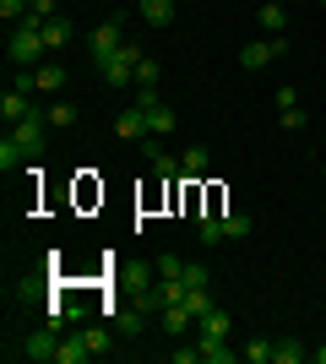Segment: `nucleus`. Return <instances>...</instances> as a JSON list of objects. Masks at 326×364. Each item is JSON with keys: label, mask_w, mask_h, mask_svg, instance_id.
I'll return each instance as SVG.
<instances>
[{"label": "nucleus", "mask_w": 326, "mask_h": 364, "mask_svg": "<svg viewBox=\"0 0 326 364\" xmlns=\"http://www.w3.org/2000/svg\"><path fill=\"white\" fill-rule=\"evenodd\" d=\"M28 114H33V104H28V92H22V87H11L6 98H0V120H6V125L28 120Z\"/></svg>", "instance_id": "nucleus-8"}, {"label": "nucleus", "mask_w": 326, "mask_h": 364, "mask_svg": "<svg viewBox=\"0 0 326 364\" xmlns=\"http://www.w3.org/2000/svg\"><path fill=\"white\" fill-rule=\"evenodd\" d=\"M28 16H38V22H49V16H60V11H55V0H33V11Z\"/></svg>", "instance_id": "nucleus-34"}, {"label": "nucleus", "mask_w": 326, "mask_h": 364, "mask_svg": "<svg viewBox=\"0 0 326 364\" xmlns=\"http://www.w3.org/2000/svg\"><path fill=\"white\" fill-rule=\"evenodd\" d=\"M250 228H256V218H245V213H229V218H223V240H245Z\"/></svg>", "instance_id": "nucleus-21"}, {"label": "nucleus", "mask_w": 326, "mask_h": 364, "mask_svg": "<svg viewBox=\"0 0 326 364\" xmlns=\"http://www.w3.org/2000/svg\"><path fill=\"white\" fill-rule=\"evenodd\" d=\"M202 359V343H196V348H174V364H196Z\"/></svg>", "instance_id": "nucleus-36"}, {"label": "nucleus", "mask_w": 326, "mask_h": 364, "mask_svg": "<svg viewBox=\"0 0 326 364\" xmlns=\"http://www.w3.org/2000/svg\"><path fill=\"white\" fill-rule=\"evenodd\" d=\"M207 168H212V152H207V147H185L180 174H185V180H196V174H207Z\"/></svg>", "instance_id": "nucleus-14"}, {"label": "nucleus", "mask_w": 326, "mask_h": 364, "mask_svg": "<svg viewBox=\"0 0 326 364\" xmlns=\"http://www.w3.org/2000/svg\"><path fill=\"white\" fill-rule=\"evenodd\" d=\"M120 44H125V28H120V22H104V28H93V38H87V49H93V65H104Z\"/></svg>", "instance_id": "nucleus-4"}, {"label": "nucleus", "mask_w": 326, "mask_h": 364, "mask_svg": "<svg viewBox=\"0 0 326 364\" xmlns=\"http://www.w3.org/2000/svg\"><path fill=\"white\" fill-rule=\"evenodd\" d=\"M272 92H278V109H294L299 104V87H272Z\"/></svg>", "instance_id": "nucleus-35"}, {"label": "nucleus", "mask_w": 326, "mask_h": 364, "mask_svg": "<svg viewBox=\"0 0 326 364\" xmlns=\"http://www.w3.org/2000/svg\"><path fill=\"white\" fill-rule=\"evenodd\" d=\"M196 326H202V337H229V326H234V321H229V310H223V304H212V310H207V316L196 321Z\"/></svg>", "instance_id": "nucleus-15"}, {"label": "nucleus", "mask_w": 326, "mask_h": 364, "mask_svg": "<svg viewBox=\"0 0 326 364\" xmlns=\"http://www.w3.org/2000/svg\"><path fill=\"white\" fill-rule=\"evenodd\" d=\"M212 277H207V267H196V261H185V289H207Z\"/></svg>", "instance_id": "nucleus-32"}, {"label": "nucleus", "mask_w": 326, "mask_h": 364, "mask_svg": "<svg viewBox=\"0 0 326 364\" xmlns=\"http://www.w3.org/2000/svg\"><path fill=\"white\" fill-rule=\"evenodd\" d=\"M239 353H245L250 364H266V359H272V343H266V337H250V343H245Z\"/></svg>", "instance_id": "nucleus-26"}, {"label": "nucleus", "mask_w": 326, "mask_h": 364, "mask_svg": "<svg viewBox=\"0 0 326 364\" xmlns=\"http://www.w3.org/2000/svg\"><path fill=\"white\" fill-rule=\"evenodd\" d=\"M28 11H33V0H0V16H6V22H22Z\"/></svg>", "instance_id": "nucleus-29"}, {"label": "nucleus", "mask_w": 326, "mask_h": 364, "mask_svg": "<svg viewBox=\"0 0 326 364\" xmlns=\"http://www.w3.org/2000/svg\"><path fill=\"white\" fill-rule=\"evenodd\" d=\"M136 11L147 28H169L174 22V0H136Z\"/></svg>", "instance_id": "nucleus-7"}, {"label": "nucleus", "mask_w": 326, "mask_h": 364, "mask_svg": "<svg viewBox=\"0 0 326 364\" xmlns=\"http://www.w3.org/2000/svg\"><path fill=\"white\" fill-rule=\"evenodd\" d=\"M190 321H196V316L185 310V299H180V304H163V332H169V337L190 332Z\"/></svg>", "instance_id": "nucleus-13"}, {"label": "nucleus", "mask_w": 326, "mask_h": 364, "mask_svg": "<svg viewBox=\"0 0 326 364\" xmlns=\"http://www.w3.org/2000/svg\"><path fill=\"white\" fill-rule=\"evenodd\" d=\"M22 158H28V147H22L16 136L0 141V168H6V174H16V168H22Z\"/></svg>", "instance_id": "nucleus-19"}, {"label": "nucleus", "mask_w": 326, "mask_h": 364, "mask_svg": "<svg viewBox=\"0 0 326 364\" xmlns=\"http://www.w3.org/2000/svg\"><path fill=\"white\" fill-rule=\"evenodd\" d=\"M44 114H49V131H71V125L82 120V109H77V104H49Z\"/></svg>", "instance_id": "nucleus-17"}, {"label": "nucleus", "mask_w": 326, "mask_h": 364, "mask_svg": "<svg viewBox=\"0 0 326 364\" xmlns=\"http://www.w3.org/2000/svg\"><path fill=\"white\" fill-rule=\"evenodd\" d=\"M158 277H185V261L180 256H158Z\"/></svg>", "instance_id": "nucleus-31"}, {"label": "nucleus", "mask_w": 326, "mask_h": 364, "mask_svg": "<svg viewBox=\"0 0 326 364\" xmlns=\"http://www.w3.org/2000/svg\"><path fill=\"white\" fill-rule=\"evenodd\" d=\"M278 6H283V0H278Z\"/></svg>", "instance_id": "nucleus-39"}, {"label": "nucleus", "mask_w": 326, "mask_h": 364, "mask_svg": "<svg viewBox=\"0 0 326 364\" xmlns=\"http://www.w3.org/2000/svg\"><path fill=\"white\" fill-rule=\"evenodd\" d=\"M55 348H60V337H55V326L49 332H33L28 343H22V359H38V364H55Z\"/></svg>", "instance_id": "nucleus-6"}, {"label": "nucleus", "mask_w": 326, "mask_h": 364, "mask_svg": "<svg viewBox=\"0 0 326 364\" xmlns=\"http://www.w3.org/2000/svg\"><path fill=\"white\" fill-rule=\"evenodd\" d=\"M196 240L202 245H223V218H202V223H196Z\"/></svg>", "instance_id": "nucleus-24"}, {"label": "nucleus", "mask_w": 326, "mask_h": 364, "mask_svg": "<svg viewBox=\"0 0 326 364\" xmlns=\"http://www.w3.org/2000/svg\"><path fill=\"white\" fill-rule=\"evenodd\" d=\"M6 55H11V65H33L44 55V22H38V16H22L16 33H11V44H6Z\"/></svg>", "instance_id": "nucleus-1"}, {"label": "nucleus", "mask_w": 326, "mask_h": 364, "mask_svg": "<svg viewBox=\"0 0 326 364\" xmlns=\"http://www.w3.org/2000/svg\"><path fill=\"white\" fill-rule=\"evenodd\" d=\"M185 310H190L196 321H202L207 310H212V294H207V289H185Z\"/></svg>", "instance_id": "nucleus-25"}, {"label": "nucleus", "mask_w": 326, "mask_h": 364, "mask_svg": "<svg viewBox=\"0 0 326 364\" xmlns=\"http://www.w3.org/2000/svg\"><path fill=\"white\" fill-rule=\"evenodd\" d=\"M11 136L22 141V147H28V158H33V152H44V136H49V114H44V109H33L28 120H16V125H11Z\"/></svg>", "instance_id": "nucleus-3"}, {"label": "nucleus", "mask_w": 326, "mask_h": 364, "mask_svg": "<svg viewBox=\"0 0 326 364\" xmlns=\"http://www.w3.org/2000/svg\"><path fill=\"white\" fill-rule=\"evenodd\" d=\"M310 359H315V364H326V343H321V348H315V353H310Z\"/></svg>", "instance_id": "nucleus-37"}, {"label": "nucleus", "mask_w": 326, "mask_h": 364, "mask_svg": "<svg viewBox=\"0 0 326 364\" xmlns=\"http://www.w3.org/2000/svg\"><path fill=\"white\" fill-rule=\"evenodd\" d=\"M136 87H158V60H147V55H141V65H136Z\"/></svg>", "instance_id": "nucleus-30"}, {"label": "nucleus", "mask_w": 326, "mask_h": 364, "mask_svg": "<svg viewBox=\"0 0 326 364\" xmlns=\"http://www.w3.org/2000/svg\"><path fill=\"white\" fill-rule=\"evenodd\" d=\"M141 131H147V114H141V109L131 104V109H125V114H120V120H114V136H125V141H136Z\"/></svg>", "instance_id": "nucleus-12"}, {"label": "nucleus", "mask_w": 326, "mask_h": 364, "mask_svg": "<svg viewBox=\"0 0 326 364\" xmlns=\"http://www.w3.org/2000/svg\"><path fill=\"white\" fill-rule=\"evenodd\" d=\"M141 316H147V310H120V316H114V332H141Z\"/></svg>", "instance_id": "nucleus-28"}, {"label": "nucleus", "mask_w": 326, "mask_h": 364, "mask_svg": "<svg viewBox=\"0 0 326 364\" xmlns=\"http://www.w3.org/2000/svg\"><path fill=\"white\" fill-rule=\"evenodd\" d=\"M136 65H141V44H120L104 65H98V76H104L109 87H125V82H136Z\"/></svg>", "instance_id": "nucleus-2"}, {"label": "nucleus", "mask_w": 326, "mask_h": 364, "mask_svg": "<svg viewBox=\"0 0 326 364\" xmlns=\"http://www.w3.org/2000/svg\"><path fill=\"white\" fill-rule=\"evenodd\" d=\"M93 348L82 343V337H60V348H55V364H87Z\"/></svg>", "instance_id": "nucleus-10"}, {"label": "nucleus", "mask_w": 326, "mask_h": 364, "mask_svg": "<svg viewBox=\"0 0 326 364\" xmlns=\"http://www.w3.org/2000/svg\"><path fill=\"white\" fill-rule=\"evenodd\" d=\"M147 164H153V174H163V180H174V174H180V158H169L163 147H147Z\"/></svg>", "instance_id": "nucleus-20"}, {"label": "nucleus", "mask_w": 326, "mask_h": 364, "mask_svg": "<svg viewBox=\"0 0 326 364\" xmlns=\"http://www.w3.org/2000/svg\"><path fill=\"white\" fill-rule=\"evenodd\" d=\"M315 6H326V0H315Z\"/></svg>", "instance_id": "nucleus-38"}, {"label": "nucleus", "mask_w": 326, "mask_h": 364, "mask_svg": "<svg viewBox=\"0 0 326 364\" xmlns=\"http://www.w3.org/2000/svg\"><path fill=\"white\" fill-rule=\"evenodd\" d=\"M299 359H310L305 343H294V337H278V343H272V364H299Z\"/></svg>", "instance_id": "nucleus-16"}, {"label": "nucleus", "mask_w": 326, "mask_h": 364, "mask_svg": "<svg viewBox=\"0 0 326 364\" xmlns=\"http://www.w3.org/2000/svg\"><path fill=\"white\" fill-rule=\"evenodd\" d=\"M278 120H283V131H305V109H283V114H278Z\"/></svg>", "instance_id": "nucleus-33"}, {"label": "nucleus", "mask_w": 326, "mask_h": 364, "mask_svg": "<svg viewBox=\"0 0 326 364\" xmlns=\"http://www.w3.org/2000/svg\"><path fill=\"white\" fill-rule=\"evenodd\" d=\"M202 359H207V364H234L229 337H202Z\"/></svg>", "instance_id": "nucleus-18"}, {"label": "nucleus", "mask_w": 326, "mask_h": 364, "mask_svg": "<svg viewBox=\"0 0 326 364\" xmlns=\"http://www.w3.org/2000/svg\"><path fill=\"white\" fill-rule=\"evenodd\" d=\"M82 343L93 348V359H104V353H109V332H104V326H87V332H82Z\"/></svg>", "instance_id": "nucleus-27"}, {"label": "nucleus", "mask_w": 326, "mask_h": 364, "mask_svg": "<svg viewBox=\"0 0 326 364\" xmlns=\"http://www.w3.org/2000/svg\"><path fill=\"white\" fill-rule=\"evenodd\" d=\"M256 16H261V28H266V33H283V22H288V11H283L278 0H266V6H261Z\"/></svg>", "instance_id": "nucleus-22"}, {"label": "nucleus", "mask_w": 326, "mask_h": 364, "mask_svg": "<svg viewBox=\"0 0 326 364\" xmlns=\"http://www.w3.org/2000/svg\"><path fill=\"white\" fill-rule=\"evenodd\" d=\"M283 49H288V44H283L278 33H272V38H266V44H245V49H239V65H245V71H261L266 60H278Z\"/></svg>", "instance_id": "nucleus-5"}, {"label": "nucleus", "mask_w": 326, "mask_h": 364, "mask_svg": "<svg viewBox=\"0 0 326 364\" xmlns=\"http://www.w3.org/2000/svg\"><path fill=\"white\" fill-rule=\"evenodd\" d=\"M147 114V136H169L174 131V109L169 104H153V109H141Z\"/></svg>", "instance_id": "nucleus-11"}, {"label": "nucleus", "mask_w": 326, "mask_h": 364, "mask_svg": "<svg viewBox=\"0 0 326 364\" xmlns=\"http://www.w3.org/2000/svg\"><path fill=\"white\" fill-rule=\"evenodd\" d=\"M71 38H77L71 16H49V22H44V49H65Z\"/></svg>", "instance_id": "nucleus-9"}, {"label": "nucleus", "mask_w": 326, "mask_h": 364, "mask_svg": "<svg viewBox=\"0 0 326 364\" xmlns=\"http://www.w3.org/2000/svg\"><path fill=\"white\" fill-rule=\"evenodd\" d=\"M33 76H38V92H60L65 87V71H60V65H38Z\"/></svg>", "instance_id": "nucleus-23"}]
</instances>
